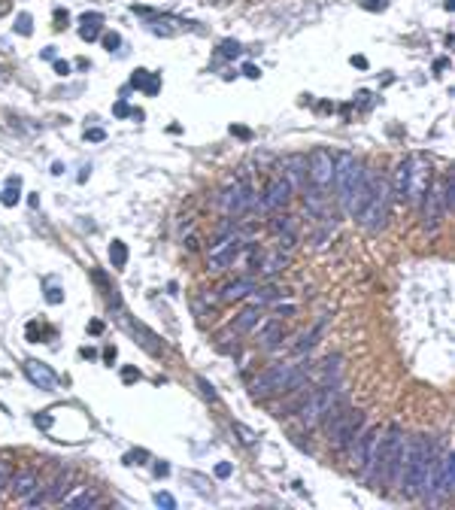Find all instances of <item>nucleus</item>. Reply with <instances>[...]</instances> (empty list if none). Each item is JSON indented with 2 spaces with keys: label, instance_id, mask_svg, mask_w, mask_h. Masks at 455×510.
I'll return each instance as SVG.
<instances>
[{
  "label": "nucleus",
  "instance_id": "obj_39",
  "mask_svg": "<svg viewBox=\"0 0 455 510\" xmlns=\"http://www.w3.org/2000/svg\"><path fill=\"white\" fill-rule=\"evenodd\" d=\"M197 386H201V389H203V395H207L210 401H219V395H216V389H212V383H207V380H203V377H197Z\"/></svg>",
  "mask_w": 455,
  "mask_h": 510
},
{
  "label": "nucleus",
  "instance_id": "obj_38",
  "mask_svg": "<svg viewBox=\"0 0 455 510\" xmlns=\"http://www.w3.org/2000/svg\"><path fill=\"white\" fill-rule=\"evenodd\" d=\"M158 88H161V79H158V73H149V79H146V86H143V91H146V95H155Z\"/></svg>",
  "mask_w": 455,
  "mask_h": 510
},
{
  "label": "nucleus",
  "instance_id": "obj_43",
  "mask_svg": "<svg viewBox=\"0 0 455 510\" xmlns=\"http://www.w3.org/2000/svg\"><path fill=\"white\" fill-rule=\"evenodd\" d=\"M273 310H276L279 316H294V310H298V307H294V304H283V301H276V307H273Z\"/></svg>",
  "mask_w": 455,
  "mask_h": 510
},
{
  "label": "nucleus",
  "instance_id": "obj_52",
  "mask_svg": "<svg viewBox=\"0 0 455 510\" xmlns=\"http://www.w3.org/2000/svg\"><path fill=\"white\" fill-rule=\"evenodd\" d=\"M352 67H358V70H367V58H361V55H352Z\"/></svg>",
  "mask_w": 455,
  "mask_h": 510
},
{
  "label": "nucleus",
  "instance_id": "obj_2",
  "mask_svg": "<svg viewBox=\"0 0 455 510\" xmlns=\"http://www.w3.org/2000/svg\"><path fill=\"white\" fill-rule=\"evenodd\" d=\"M437 465V450L434 440L428 438H407V462H404V474H401V486L407 498H422L425 489L431 483Z\"/></svg>",
  "mask_w": 455,
  "mask_h": 510
},
{
  "label": "nucleus",
  "instance_id": "obj_50",
  "mask_svg": "<svg viewBox=\"0 0 455 510\" xmlns=\"http://www.w3.org/2000/svg\"><path fill=\"white\" fill-rule=\"evenodd\" d=\"M55 73L58 76H70V64H67V61H55Z\"/></svg>",
  "mask_w": 455,
  "mask_h": 510
},
{
  "label": "nucleus",
  "instance_id": "obj_41",
  "mask_svg": "<svg viewBox=\"0 0 455 510\" xmlns=\"http://www.w3.org/2000/svg\"><path fill=\"white\" fill-rule=\"evenodd\" d=\"M103 46H106L110 52H116L119 46H121V37H119V34H103Z\"/></svg>",
  "mask_w": 455,
  "mask_h": 510
},
{
  "label": "nucleus",
  "instance_id": "obj_30",
  "mask_svg": "<svg viewBox=\"0 0 455 510\" xmlns=\"http://www.w3.org/2000/svg\"><path fill=\"white\" fill-rule=\"evenodd\" d=\"M440 204H443V213L449 216L455 207V173H446L443 182H440Z\"/></svg>",
  "mask_w": 455,
  "mask_h": 510
},
{
  "label": "nucleus",
  "instance_id": "obj_14",
  "mask_svg": "<svg viewBox=\"0 0 455 510\" xmlns=\"http://www.w3.org/2000/svg\"><path fill=\"white\" fill-rule=\"evenodd\" d=\"M279 173L288 179V186L298 192V188L307 186V155H301V152H292V155H283V161H279Z\"/></svg>",
  "mask_w": 455,
  "mask_h": 510
},
{
  "label": "nucleus",
  "instance_id": "obj_44",
  "mask_svg": "<svg viewBox=\"0 0 455 510\" xmlns=\"http://www.w3.org/2000/svg\"><path fill=\"white\" fill-rule=\"evenodd\" d=\"M222 52H225L228 58H237V55H240V43H231V40H228V43H222Z\"/></svg>",
  "mask_w": 455,
  "mask_h": 510
},
{
  "label": "nucleus",
  "instance_id": "obj_49",
  "mask_svg": "<svg viewBox=\"0 0 455 510\" xmlns=\"http://www.w3.org/2000/svg\"><path fill=\"white\" fill-rule=\"evenodd\" d=\"M112 112H116L119 119H125V116H131V110H128V104L125 101H119L116 106H112Z\"/></svg>",
  "mask_w": 455,
  "mask_h": 510
},
{
  "label": "nucleus",
  "instance_id": "obj_11",
  "mask_svg": "<svg viewBox=\"0 0 455 510\" xmlns=\"http://www.w3.org/2000/svg\"><path fill=\"white\" fill-rule=\"evenodd\" d=\"M379 435H383V429H379V425L361 429V431H358V438L352 440V447H349V462H352V468L358 471L361 477H367V474H370V465H374Z\"/></svg>",
  "mask_w": 455,
  "mask_h": 510
},
{
  "label": "nucleus",
  "instance_id": "obj_42",
  "mask_svg": "<svg viewBox=\"0 0 455 510\" xmlns=\"http://www.w3.org/2000/svg\"><path fill=\"white\" fill-rule=\"evenodd\" d=\"M46 301H49V304H61V301H64V295H61L58 286H49V292H46Z\"/></svg>",
  "mask_w": 455,
  "mask_h": 510
},
{
  "label": "nucleus",
  "instance_id": "obj_36",
  "mask_svg": "<svg viewBox=\"0 0 455 510\" xmlns=\"http://www.w3.org/2000/svg\"><path fill=\"white\" fill-rule=\"evenodd\" d=\"M10 474H12L10 462H0V496H3V492L10 489Z\"/></svg>",
  "mask_w": 455,
  "mask_h": 510
},
{
  "label": "nucleus",
  "instance_id": "obj_54",
  "mask_svg": "<svg viewBox=\"0 0 455 510\" xmlns=\"http://www.w3.org/2000/svg\"><path fill=\"white\" fill-rule=\"evenodd\" d=\"M185 249H188V253H194V249H197V237H194V234L185 240Z\"/></svg>",
  "mask_w": 455,
  "mask_h": 510
},
{
  "label": "nucleus",
  "instance_id": "obj_3",
  "mask_svg": "<svg viewBox=\"0 0 455 510\" xmlns=\"http://www.w3.org/2000/svg\"><path fill=\"white\" fill-rule=\"evenodd\" d=\"M303 364L307 362H276V364H270L267 371H261V374L255 377L252 398L264 401V398H270V395L298 392L303 386V380H307V368H303Z\"/></svg>",
  "mask_w": 455,
  "mask_h": 510
},
{
  "label": "nucleus",
  "instance_id": "obj_57",
  "mask_svg": "<svg viewBox=\"0 0 455 510\" xmlns=\"http://www.w3.org/2000/svg\"><path fill=\"white\" fill-rule=\"evenodd\" d=\"M88 328H91V334H101V331H103V322H97V319H94V322H91Z\"/></svg>",
  "mask_w": 455,
  "mask_h": 510
},
{
  "label": "nucleus",
  "instance_id": "obj_13",
  "mask_svg": "<svg viewBox=\"0 0 455 510\" xmlns=\"http://www.w3.org/2000/svg\"><path fill=\"white\" fill-rule=\"evenodd\" d=\"M292 197H294V188L288 186V179L283 177V173H276V177H270L267 186H264L261 207L267 213H279V210H285L288 204H292Z\"/></svg>",
  "mask_w": 455,
  "mask_h": 510
},
{
  "label": "nucleus",
  "instance_id": "obj_32",
  "mask_svg": "<svg viewBox=\"0 0 455 510\" xmlns=\"http://www.w3.org/2000/svg\"><path fill=\"white\" fill-rule=\"evenodd\" d=\"M110 262H112V268H125L128 264V246L121 240L110 243Z\"/></svg>",
  "mask_w": 455,
  "mask_h": 510
},
{
  "label": "nucleus",
  "instance_id": "obj_16",
  "mask_svg": "<svg viewBox=\"0 0 455 510\" xmlns=\"http://www.w3.org/2000/svg\"><path fill=\"white\" fill-rule=\"evenodd\" d=\"M422 197H425V231L434 234L440 228V222L446 219L443 204H440V186H428V192H425Z\"/></svg>",
  "mask_w": 455,
  "mask_h": 510
},
{
  "label": "nucleus",
  "instance_id": "obj_55",
  "mask_svg": "<svg viewBox=\"0 0 455 510\" xmlns=\"http://www.w3.org/2000/svg\"><path fill=\"white\" fill-rule=\"evenodd\" d=\"M446 64H449L446 58H437V61H434V70H437V73H440V70H446Z\"/></svg>",
  "mask_w": 455,
  "mask_h": 510
},
{
  "label": "nucleus",
  "instance_id": "obj_59",
  "mask_svg": "<svg viewBox=\"0 0 455 510\" xmlns=\"http://www.w3.org/2000/svg\"><path fill=\"white\" fill-rule=\"evenodd\" d=\"M6 82H10V76H6V70L0 67V86H6Z\"/></svg>",
  "mask_w": 455,
  "mask_h": 510
},
{
  "label": "nucleus",
  "instance_id": "obj_28",
  "mask_svg": "<svg viewBox=\"0 0 455 510\" xmlns=\"http://www.w3.org/2000/svg\"><path fill=\"white\" fill-rule=\"evenodd\" d=\"M64 504H67V507H97V504H101V496H97L94 489H88V486H82V492H76V496H67Z\"/></svg>",
  "mask_w": 455,
  "mask_h": 510
},
{
  "label": "nucleus",
  "instance_id": "obj_9",
  "mask_svg": "<svg viewBox=\"0 0 455 510\" xmlns=\"http://www.w3.org/2000/svg\"><path fill=\"white\" fill-rule=\"evenodd\" d=\"M243 243L246 237L237 231V228H228V231L219 234V240L207 249V271L222 273L228 268H234V262L243 255Z\"/></svg>",
  "mask_w": 455,
  "mask_h": 510
},
{
  "label": "nucleus",
  "instance_id": "obj_40",
  "mask_svg": "<svg viewBox=\"0 0 455 510\" xmlns=\"http://www.w3.org/2000/svg\"><path fill=\"white\" fill-rule=\"evenodd\" d=\"M146 79H149V70H134L131 86H134V88H143V86H146Z\"/></svg>",
  "mask_w": 455,
  "mask_h": 510
},
{
  "label": "nucleus",
  "instance_id": "obj_24",
  "mask_svg": "<svg viewBox=\"0 0 455 510\" xmlns=\"http://www.w3.org/2000/svg\"><path fill=\"white\" fill-rule=\"evenodd\" d=\"M73 480H76L73 471L58 474L55 480H52V486H46V496H49V501H64L67 496H70V489H73Z\"/></svg>",
  "mask_w": 455,
  "mask_h": 510
},
{
  "label": "nucleus",
  "instance_id": "obj_53",
  "mask_svg": "<svg viewBox=\"0 0 455 510\" xmlns=\"http://www.w3.org/2000/svg\"><path fill=\"white\" fill-rule=\"evenodd\" d=\"M231 134H237V137H243V140H249V137H252V134H249V131H246V128H231Z\"/></svg>",
  "mask_w": 455,
  "mask_h": 510
},
{
  "label": "nucleus",
  "instance_id": "obj_26",
  "mask_svg": "<svg viewBox=\"0 0 455 510\" xmlns=\"http://www.w3.org/2000/svg\"><path fill=\"white\" fill-rule=\"evenodd\" d=\"M285 288H279V286H264V288H252V295H249V298H252V304H258V307H264V304H276V301H283L285 298Z\"/></svg>",
  "mask_w": 455,
  "mask_h": 510
},
{
  "label": "nucleus",
  "instance_id": "obj_51",
  "mask_svg": "<svg viewBox=\"0 0 455 510\" xmlns=\"http://www.w3.org/2000/svg\"><path fill=\"white\" fill-rule=\"evenodd\" d=\"M103 362H106V364L116 362V346H106V349H103Z\"/></svg>",
  "mask_w": 455,
  "mask_h": 510
},
{
  "label": "nucleus",
  "instance_id": "obj_34",
  "mask_svg": "<svg viewBox=\"0 0 455 510\" xmlns=\"http://www.w3.org/2000/svg\"><path fill=\"white\" fill-rule=\"evenodd\" d=\"M30 25H34V19H30V12H19V15H15V30H19L21 37H30V30H34Z\"/></svg>",
  "mask_w": 455,
  "mask_h": 510
},
{
  "label": "nucleus",
  "instance_id": "obj_4",
  "mask_svg": "<svg viewBox=\"0 0 455 510\" xmlns=\"http://www.w3.org/2000/svg\"><path fill=\"white\" fill-rule=\"evenodd\" d=\"M431 186V164L425 161L422 155H407L404 161L394 170V186H392V197L407 204L422 201V195L428 192Z\"/></svg>",
  "mask_w": 455,
  "mask_h": 510
},
{
  "label": "nucleus",
  "instance_id": "obj_21",
  "mask_svg": "<svg viewBox=\"0 0 455 510\" xmlns=\"http://www.w3.org/2000/svg\"><path fill=\"white\" fill-rule=\"evenodd\" d=\"M301 192H303V207L313 213L316 219H325V213H328V201H331V195H328V192H322V188H316V186H303Z\"/></svg>",
  "mask_w": 455,
  "mask_h": 510
},
{
  "label": "nucleus",
  "instance_id": "obj_6",
  "mask_svg": "<svg viewBox=\"0 0 455 510\" xmlns=\"http://www.w3.org/2000/svg\"><path fill=\"white\" fill-rule=\"evenodd\" d=\"M364 177H367V170H364L358 155H352V152H337V155H334V186H337V201H340L346 216H349L352 197L361 188Z\"/></svg>",
  "mask_w": 455,
  "mask_h": 510
},
{
  "label": "nucleus",
  "instance_id": "obj_46",
  "mask_svg": "<svg viewBox=\"0 0 455 510\" xmlns=\"http://www.w3.org/2000/svg\"><path fill=\"white\" fill-rule=\"evenodd\" d=\"M121 380H125V383H134V380H140V371H136V368H125V371H121Z\"/></svg>",
  "mask_w": 455,
  "mask_h": 510
},
{
  "label": "nucleus",
  "instance_id": "obj_47",
  "mask_svg": "<svg viewBox=\"0 0 455 510\" xmlns=\"http://www.w3.org/2000/svg\"><path fill=\"white\" fill-rule=\"evenodd\" d=\"M243 76H246V79H258V76H261V70H258L255 64H243Z\"/></svg>",
  "mask_w": 455,
  "mask_h": 510
},
{
  "label": "nucleus",
  "instance_id": "obj_45",
  "mask_svg": "<svg viewBox=\"0 0 455 510\" xmlns=\"http://www.w3.org/2000/svg\"><path fill=\"white\" fill-rule=\"evenodd\" d=\"M231 471L234 468L228 465V462H219V465H216V477H219V480H225V477H231Z\"/></svg>",
  "mask_w": 455,
  "mask_h": 510
},
{
  "label": "nucleus",
  "instance_id": "obj_35",
  "mask_svg": "<svg viewBox=\"0 0 455 510\" xmlns=\"http://www.w3.org/2000/svg\"><path fill=\"white\" fill-rule=\"evenodd\" d=\"M234 431H237V435H240V440H243V444H249V447H252V444H258V435H255L252 429H246V425H243V422H234Z\"/></svg>",
  "mask_w": 455,
  "mask_h": 510
},
{
  "label": "nucleus",
  "instance_id": "obj_48",
  "mask_svg": "<svg viewBox=\"0 0 455 510\" xmlns=\"http://www.w3.org/2000/svg\"><path fill=\"white\" fill-rule=\"evenodd\" d=\"M103 137H106V134L101 131V128H91V131H85V140H91V143H101Z\"/></svg>",
  "mask_w": 455,
  "mask_h": 510
},
{
  "label": "nucleus",
  "instance_id": "obj_8",
  "mask_svg": "<svg viewBox=\"0 0 455 510\" xmlns=\"http://www.w3.org/2000/svg\"><path fill=\"white\" fill-rule=\"evenodd\" d=\"M389 207H392V186L385 177H379V173H374V192H370L367 204L358 210V222L364 231L376 234L385 228V219H389Z\"/></svg>",
  "mask_w": 455,
  "mask_h": 510
},
{
  "label": "nucleus",
  "instance_id": "obj_33",
  "mask_svg": "<svg viewBox=\"0 0 455 510\" xmlns=\"http://www.w3.org/2000/svg\"><path fill=\"white\" fill-rule=\"evenodd\" d=\"M19 186H21V179H19V177H12V179H10V188H6V192L0 195V201H3L6 207H12V204H19Z\"/></svg>",
  "mask_w": 455,
  "mask_h": 510
},
{
  "label": "nucleus",
  "instance_id": "obj_19",
  "mask_svg": "<svg viewBox=\"0 0 455 510\" xmlns=\"http://www.w3.org/2000/svg\"><path fill=\"white\" fill-rule=\"evenodd\" d=\"M125 325H128V331H131L134 337H136V344L146 349L149 355H164V344L158 340L155 331H149L146 325H140V322H128V319H125Z\"/></svg>",
  "mask_w": 455,
  "mask_h": 510
},
{
  "label": "nucleus",
  "instance_id": "obj_5",
  "mask_svg": "<svg viewBox=\"0 0 455 510\" xmlns=\"http://www.w3.org/2000/svg\"><path fill=\"white\" fill-rule=\"evenodd\" d=\"M364 422H367L364 410H346L343 404H337L322 420V425L328 429V444L337 453H349V447H352V440L358 438V431L364 429Z\"/></svg>",
  "mask_w": 455,
  "mask_h": 510
},
{
  "label": "nucleus",
  "instance_id": "obj_31",
  "mask_svg": "<svg viewBox=\"0 0 455 510\" xmlns=\"http://www.w3.org/2000/svg\"><path fill=\"white\" fill-rule=\"evenodd\" d=\"M340 364H343V359H340V355H328V359H325V368H322V380L325 383H340Z\"/></svg>",
  "mask_w": 455,
  "mask_h": 510
},
{
  "label": "nucleus",
  "instance_id": "obj_22",
  "mask_svg": "<svg viewBox=\"0 0 455 510\" xmlns=\"http://www.w3.org/2000/svg\"><path fill=\"white\" fill-rule=\"evenodd\" d=\"M255 337H258V346L273 349V346L279 344V340H285V325H283V319H267V322H264L261 328L255 331Z\"/></svg>",
  "mask_w": 455,
  "mask_h": 510
},
{
  "label": "nucleus",
  "instance_id": "obj_23",
  "mask_svg": "<svg viewBox=\"0 0 455 510\" xmlns=\"http://www.w3.org/2000/svg\"><path fill=\"white\" fill-rule=\"evenodd\" d=\"M258 322H261V307H258V304H252V307H246L243 313L234 316L231 331H234V334H249L252 328H258Z\"/></svg>",
  "mask_w": 455,
  "mask_h": 510
},
{
  "label": "nucleus",
  "instance_id": "obj_1",
  "mask_svg": "<svg viewBox=\"0 0 455 510\" xmlns=\"http://www.w3.org/2000/svg\"><path fill=\"white\" fill-rule=\"evenodd\" d=\"M404 462H407V435L401 425H389V429L379 435L374 465H370L367 480L379 486H401V474H404Z\"/></svg>",
  "mask_w": 455,
  "mask_h": 510
},
{
  "label": "nucleus",
  "instance_id": "obj_29",
  "mask_svg": "<svg viewBox=\"0 0 455 510\" xmlns=\"http://www.w3.org/2000/svg\"><path fill=\"white\" fill-rule=\"evenodd\" d=\"M325 322H328V319H318V322L313 325V328H310V331H307V334H303V337H301V344H294V353H298V355L310 353V349H313V346L318 344V334L325 331Z\"/></svg>",
  "mask_w": 455,
  "mask_h": 510
},
{
  "label": "nucleus",
  "instance_id": "obj_7",
  "mask_svg": "<svg viewBox=\"0 0 455 510\" xmlns=\"http://www.w3.org/2000/svg\"><path fill=\"white\" fill-rule=\"evenodd\" d=\"M337 404H343V389H340V383H322L318 389L307 392L303 404L298 407V416H301L303 429H316V425L322 422Z\"/></svg>",
  "mask_w": 455,
  "mask_h": 510
},
{
  "label": "nucleus",
  "instance_id": "obj_58",
  "mask_svg": "<svg viewBox=\"0 0 455 510\" xmlns=\"http://www.w3.org/2000/svg\"><path fill=\"white\" fill-rule=\"evenodd\" d=\"M52 173H55V177H61V173H64V164L55 161V164H52Z\"/></svg>",
  "mask_w": 455,
  "mask_h": 510
},
{
  "label": "nucleus",
  "instance_id": "obj_37",
  "mask_svg": "<svg viewBox=\"0 0 455 510\" xmlns=\"http://www.w3.org/2000/svg\"><path fill=\"white\" fill-rule=\"evenodd\" d=\"M155 504L164 507V510H173V507H176V501H173V496H167V492H158V496H155Z\"/></svg>",
  "mask_w": 455,
  "mask_h": 510
},
{
  "label": "nucleus",
  "instance_id": "obj_20",
  "mask_svg": "<svg viewBox=\"0 0 455 510\" xmlns=\"http://www.w3.org/2000/svg\"><path fill=\"white\" fill-rule=\"evenodd\" d=\"M288 264H292V255L283 253V249H276V253H264L261 255L255 273H261V277H276V273H283Z\"/></svg>",
  "mask_w": 455,
  "mask_h": 510
},
{
  "label": "nucleus",
  "instance_id": "obj_25",
  "mask_svg": "<svg viewBox=\"0 0 455 510\" xmlns=\"http://www.w3.org/2000/svg\"><path fill=\"white\" fill-rule=\"evenodd\" d=\"M270 228L276 237H298V219L292 216V213H283L279 210L276 216L270 219Z\"/></svg>",
  "mask_w": 455,
  "mask_h": 510
},
{
  "label": "nucleus",
  "instance_id": "obj_18",
  "mask_svg": "<svg viewBox=\"0 0 455 510\" xmlns=\"http://www.w3.org/2000/svg\"><path fill=\"white\" fill-rule=\"evenodd\" d=\"M258 283H255V277H240V279H231V283H225L222 288H219V301H225V304H234V301H243V298H249L252 295V288H255Z\"/></svg>",
  "mask_w": 455,
  "mask_h": 510
},
{
  "label": "nucleus",
  "instance_id": "obj_17",
  "mask_svg": "<svg viewBox=\"0 0 455 510\" xmlns=\"http://www.w3.org/2000/svg\"><path fill=\"white\" fill-rule=\"evenodd\" d=\"M25 374H28V380L37 386V389H43V392H55V386H58V377L49 371V364H43V362H25Z\"/></svg>",
  "mask_w": 455,
  "mask_h": 510
},
{
  "label": "nucleus",
  "instance_id": "obj_10",
  "mask_svg": "<svg viewBox=\"0 0 455 510\" xmlns=\"http://www.w3.org/2000/svg\"><path fill=\"white\" fill-rule=\"evenodd\" d=\"M452 489H455V453L443 450V453H437L434 474H431V483H428V489H425L422 498L428 501V504L440 507L446 498L452 496Z\"/></svg>",
  "mask_w": 455,
  "mask_h": 510
},
{
  "label": "nucleus",
  "instance_id": "obj_56",
  "mask_svg": "<svg viewBox=\"0 0 455 510\" xmlns=\"http://www.w3.org/2000/svg\"><path fill=\"white\" fill-rule=\"evenodd\" d=\"M37 425H43V429H49V425H52V416H37Z\"/></svg>",
  "mask_w": 455,
  "mask_h": 510
},
{
  "label": "nucleus",
  "instance_id": "obj_15",
  "mask_svg": "<svg viewBox=\"0 0 455 510\" xmlns=\"http://www.w3.org/2000/svg\"><path fill=\"white\" fill-rule=\"evenodd\" d=\"M40 474H37L34 468H19V471H12L10 474V496L15 498V501H21V498H28L34 489H40Z\"/></svg>",
  "mask_w": 455,
  "mask_h": 510
},
{
  "label": "nucleus",
  "instance_id": "obj_27",
  "mask_svg": "<svg viewBox=\"0 0 455 510\" xmlns=\"http://www.w3.org/2000/svg\"><path fill=\"white\" fill-rule=\"evenodd\" d=\"M101 25H103V15L101 12H85L82 15V28H79V37L82 40H97L101 37Z\"/></svg>",
  "mask_w": 455,
  "mask_h": 510
},
{
  "label": "nucleus",
  "instance_id": "obj_12",
  "mask_svg": "<svg viewBox=\"0 0 455 510\" xmlns=\"http://www.w3.org/2000/svg\"><path fill=\"white\" fill-rule=\"evenodd\" d=\"M307 182L322 192H328L334 186V155L331 149L325 146H316L313 152L307 155Z\"/></svg>",
  "mask_w": 455,
  "mask_h": 510
}]
</instances>
